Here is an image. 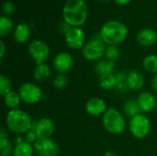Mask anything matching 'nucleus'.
<instances>
[{
	"mask_svg": "<svg viewBox=\"0 0 157 156\" xmlns=\"http://www.w3.org/2000/svg\"><path fill=\"white\" fill-rule=\"evenodd\" d=\"M14 22L13 20L6 16L2 15L0 17V36L6 37L14 31Z\"/></svg>",
	"mask_w": 157,
	"mask_h": 156,
	"instance_id": "obj_22",
	"label": "nucleus"
},
{
	"mask_svg": "<svg viewBox=\"0 0 157 156\" xmlns=\"http://www.w3.org/2000/svg\"><path fill=\"white\" fill-rule=\"evenodd\" d=\"M32 129L35 131L38 139H49L52 138L55 126L52 119L48 117H42L38 120L33 121Z\"/></svg>",
	"mask_w": 157,
	"mask_h": 156,
	"instance_id": "obj_10",
	"label": "nucleus"
},
{
	"mask_svg": "<svg viewBox=\"0 0 157 156\" xmlns=\"http://www.w3.org/2000/svg\"><path fill=\"white\" fill-rule=\"evenodd\" d=\"M123 111L131 119L139 114H142V112H143L138 102H137V99H130V100L126 101L123 106Z\"/></svg>",
	"mask_w": 157,
	"mask_h": 156,
	"instance_id": "obj_21",
	"label": "nucleus"
},
{
	"mask_svg": "<svg viewBox=\"0 0 157 156\" xmlns=\"http://www.w3.org/2000/svg\"><path fill=\"white\" fill-rule=\"evenodd\" d=\"M37 140H38V137H37V134L33 129H31L29 131H28L25 134V141L31 143V144H34Z\"/></svg>",
	"mask_w": 157,
	"mask_h": 156,
	"instance_id": "obj_32",
	"label": "nucleus"
},
{
	"mask_svg": "<svg viewBox=\"0 0 157 156\" xmlns=\"http://www.w3.org/2000/svg\"><path fill=\"white\" fill-rule=\"evenodd\" d=\"M34 151L39 156H56L59 154V145L52 138L38 139L33 144Z\"/></svg>",
	"mask_w": 157,
	"mask_h": 156,
	"instance_id": "obj_11",
	"label": "nucleus"
},
{
	"mask_svg": "<svg viewBox=\"0 0 157 156\" xmlns=\"http://www.w3.org/2000/svg\"><path fill=\"white\" fill-rule=\"evenodd\" d=\"M33 76L35 81L43 83L51 76V67L46 63L37 64L33 72Z\"/></svg>",
	"mask_w": 157,
	"mask_h": 156,
	"instance_id": "obj_19",
	"label": "nucleus"
},
{
	"mask_svg": "<svg viewBox=\"0 0 157 156\" xmlns=\"http://www.w3.org/2000/svg\"><path fill=\"white\" fill-rule=\"evenodd\" d=\"M145 82L144 74L137 69L131 70L127 73V85L131 90H139L141 89Z\"/></svg>",
	"mask_w": 157,
	"mask_h": 156,
	"instance_id": "obj_15",
	"label": "nucleus"
},
{
	"mask_svg": "<svg viewBox=\"0 0 157 156\" xmlns=\"http://www.w3.org/2000/svg\"><path fill=\"white\" fill-rule=\"evenodd\" d=\"M104 128L112 134H121L125 131L126 120L124 116L116 108H110L102 116Z\"/></svg>",
	"mask_w": 157,
	"mask_h": 156,
	"instance_id": "obj_4",
	"label": "nucleus"
},
{
	"mask_svg": "<svg viewBox=\"0 0 157 156\" xmlns=\"http://www.w3.org/2000/svg\"><path fill=\"white\" fill-rule=\"evenodd\" d=\"M71 28H72V27H71L69 24H67L65 21H62V22L59 24V26H58V30H59L62 34L65 35Z\"/></svg>",
	"mask_w": 157,
	"mask_h": 156,
	"instance_id": "obj_33",
	"label": "nucleus"
},
{
	"mask_svg": "<svg viewBox=\"0 0 157 156\" xmlns=\"http://www.w3.org/2000/svg\"><path fill=\"white\" fill-rule=\"evenodd\" d=\"M33 121L29 113L19 108L10 109L6 117V128L16 134H26L32 129Z\"/></svg>",
	"mask_w": 157,
	"mask_h": 156,
	"instance_id": "obj_3",
	"label": "nucleus"
},
{
	"mask_svg": "<svg viewBox=\"0 0 157 156\" xmlns=\"http://www.w3.org/2000/svg\"><path fill=\"white\" fill-rule=\"evenodd\" d=\"M8 135H7V131H6V129L2 128L1 131H0V138H7Z\"/></svg>",
	"mask_w": 157,
	"mask_h": 156,
	"instance_id": "obj_37",
	"label": "nucleus"
},
{
	"mask_svg": "<svg viewBox=\"0 0 157 156\" xmlns=\"http://www.w3.org/2000/svg\"><path fill=\"white\" fill-rule=\"evenodd\" d=\"M113 1L115 2V4H117L119 6H125L132 2V0H113Z\"/></svg>",
	"mask_w": 157,
	"mask_h": 156,
	"instance_id": "obj_36",
	"label": "nucleus"
},
{
	"mask_svg": "<svg viewBox=\"0 0 157 156\" xmlns=\"http://www.w3.org/2000/svg\"><path fill=\"white\" fill-rule=\"evenodd\" d=\"M14 146L7 138H0V154L1 156H10L13 154Z\"/></svg>",
	"mask_w": 157,
	"mask_h": 156,
	"instance_id": "obj_27",
	"label": "nucleus"
},
{
	"mask_svg": "<svg viewBox=\"0 0 157 156\" xmlns=\"http://www.w3.org/2000/svg\"><path fill=\"white\" fill-rule=\"evenodd\" d=\"M88 16V7L85 0H67L63 7V19L71 27L83 26Z\"/></svg>",
	"mask_w": 157,
	"mask_h": 156,
	"instance_id": "obj_1",
	"label": "nucleus"
},
{
	"mask_svg": "<svg viewBox=\"0 0 157 156\" xmlns=\"http://www.w3.org/2000/svg\"><path fill=\"white\" fill-rule=\"evenodd\" d=\"M155 109H156V111H157V101H156V108H155Z\"/></svg>",
	"mask_w": 157,
	"mask_h": 156,
	"instance_id": "obj_40",
	"label": "nucleus"
},
{
	"mask_svg": "<svg viewBox=\"0 0 157 156\" xmlns=\"http://www.w3.org/2000/svg\"><path fill=\"white\" fill-rule=\"evenodd\" d=\"M29 53L36 64L44 63L50 56V47L42 40H34L29 45Z\"/></svg>",
	"mask_w": 157,
	"mask_h": 156,
	"instance_id": "obj_8",
	"label": "nucleus"
},
{
	"mask_svg": "<svg viewBox=\"0 0 157 156\" xmlns=\"http://www.w3.org/2000/svg\"><path fill=\"white\" fill-rule=\"evenodd\" d=\"M4 97V103L5 105L9 108L10 109H15L17 108V107L19 106L20 102L22 101L20 98V96L18 94V92H14L11 91L8 94H6Z\"/></svg>",
	"mask_w": 157,
	"mask_h": 156,
	"instance_id": "obj_24",
	"label": "nucleus"
},
{
	"mask_svg": "<svg viewBox=\"0 0 157 156\" xmlns=\"http://www.w3.org/2000/svg\"><path fill=\"white\" fill-rule=\"evenodd\" d=\"M52 85H53L54 88H56L57 90H63L68 85V78L65 74H58L54 77Z\"/></svg>",
	"mask_w": 157,
	"mask_h": 156,
	"instance_id": "obj_30",
	"label": "nucleus"
},
{
	"mask_svg": "<svg viewBox=\"0 0 157 156\" xmlns=\"http://www.w3.org/2000/svg\"><path fill=\"white\" fill-rule=\"evenodd\" d=\"M120 57V50L117 45H109L106 47L105 58L111 62H116Z\"/></svg>",
	"mask_w": 157,
	"mask_h": 156,
	"instance_id": "obj_28",
	"label": "nucleus"
},
{
	"mask_svg": "<svg viewBox=\"0 0 157 156\" xmlns=\"http://www.w3.org/2000/svg\"><path fill=\"white\" fill-rule=\"evenodd\" d=\"M52 64L58 74H65L73 68L74 58L69 52L61 51L54 56Z\"/></svg>",
	"mask_w": 157,
	"mask_h": 156,
	"instance_id": "obj_12",
	"label": "nucleus"
},
{
	"mask_svg": "<svg viewBox=\"0 0 157 156\" xmlns=\"http://www.w3.org/2000/svg\"><path fill=\"white\" fill-rule=\"evenodd\" d=\"M137 42L144 47H151L157 42V33L152 29H143L136 36Z\"/></svg>",
	"mask_w": 157,
	"mask_h": 156,
	"instance_id": "obj_16",
	"label": "nucleus"
},
{
	"mask_svg": "<svg viewBox=\"0 0 157 156\" xmlns=\"http://www.w3.org/2000/svg\"><path fill=\"white\" fill-rule=\"evenodd\" d=\"M13 34L15 40L17 43H25L30 37V28L25 23H19L16 26Z\"/></svg>",
	"mask_w": 157,
	"mask_h": 156,
	"instance_id": "obj_17",
	"label": "nucleus"
},
{
	"mask_svg": "<svg viewBox=\"0 0 157 156\" xmlns=\"http://www.w3.org/2000/svg\"><path fill=\"white\" fill-rule=\"evenodd\" d=\"M100 2H103V3H108V2H109V1H111V0H99Z\"/></svg>",
	"mask_w": 157,
	"mask_h": 156,
	"instance_id": "obj_39",
	"label": "nucleus"
},
{
	"mask_svg": "<svg viewBox=\"0 0 157 156\" xmlns=\"http://www.w3.org/2000/svg\"><path fill=\"white\" fill-rule=\"evenodd\" d=\"M157 99L154 94L148 91H144L140 93L137 97V102L143 112H150L156 108Z\"/></svg>",
	"mask_w": 157,
	"mask_h": 156,
	"instance_id": "obj_14",
	"label": "nucleus"
},
{
	"mask_svg": "<svg viewBox=\"0 0 157 156\" xmlns=\"http://www.w3.org/2000/svg\"><path fill=\"white\" fill-rule=\"evenodd\" d=\"M35 153L33 144L22 141L18 143H16L13 151L12 156H32Z\"/></svg>",
	"mask_w": 157,
	"mask_h": 156,
	"instance_id": "obj_20",
	"label": "nucleus"
},
{
	"mask_svg": "<svg viewBox=\"0 0 157 156\" xmlns=\"http://www.w3.org/2000/svg\"><path fill=\"white\" fill-rule=\"evenodd\" d=\"M12 91V84L8 77L5 74L0 75V95L5 97L6 94Z\"/></svg>",
	"mask_w": 157,
	"mask_h": 156,
	"instance_id": "obj_29",
	"label": "nucleus"
},
{
	"mask_svg": "<svg viewBox=\"0 0 157 156\" xmlns=\"http://www.w3.org/2000/svg\"><path fill=\"white\" fill-rule=\"evenodd\" d=\"M106 47V44L102 41L99 35H98V37L86 42L82 48V53L84 58L87 61H99L105 56Z\"/></svg>",
	"mask_w": 157,
	"mask_h": 156,
	"instance_id": "obj_5",
	"label": "nucleus"
},
{
	"mask_svg": "<svg viewBox=\"0 0 157 156\" xmlns=\"http://www.w3.org/2000/svg\"><path fill=\"white\" fill-rule=\"evenodd\" d=\"M64 41L68 48L79 50L86 44V34L80 27H72L64 35Z\"/></svg>",
	"mask_w": 157,
	"mask_h": 156,
	"instance_id": "obj_9",
	"label": "nucleus"
},
{
	"mask_svg": "<svg viewBox=\"0 0 157 156\" xmlns=\"http://www.w3.org/2000/svg\"><path fill=\"white\" fill-rule=\"evenodd\" d=\"M5 52H6V44L4 42V40H1L0 41V58L1 59H3Z\"/></svg>",
	"mask_w": 157,
	"mask_h": 156,
	"instance_id": "obj_34",
	"label": "nucleus"
},
{
	"mask_svg": "<svg viewBox=\"0 0 157 156\" xmlns=\"http://www.w3.org/2000/svg\"><path fill=\"white\" fill-rule=\"evenodd\" d=\"M15 11V4L12 1H5L2 4V12L4 16L9 17Z\"/></svg>",
	"mask_w": 157,
	"mask_h": 156,
	"instance_id": "obj_31",
	"label": "nucleus"
},
{
	"mask_svg": "<svg viewBox=\"0 0 157 156\" xmlns=\"http://www.w3.org/2000/svg\"><path fill=\"white\" fill-rule=\"evenodd\" d=\"M152 87L155 92H157V74H155L152 78Z\"/></svg>",
	"mask_w": 157,
	"mask_h": 156,
	"instance_id": "obj_35",
	"label": "nucleus"
},
{
	"mask_svg": "<svg viewBox=\"0 0 157 156\" xmlns=\"http://www.w3.org/2000/svg\"><path fill=\"white\" fill-rule=\"evenodd\" d=\"M143 65L144 69L150 73V74H157V55L155 54H150L147 55L144 61H143Z\"/></svg>",
	"mask_w": 157,
	"mask_h": 156,
	"instance_id": "obj_25",
	"label": "nucleus"
},
{
	"mask_svg": "<svg viewBox=\"0 0 157 156\" xmlns=\"http://www.w3.org/2000/svg\"><path fill=\"white\" fill-rule=\"evenodd\" d=\"M95 71L98 74H99V76L109 74H114L115 63L107 59L99 60L95 64Z\"/></svg>",
	"mask_w": 157,
	"mask_h": 156,
	"instance_id": "obj_18",
	"label": "nucleus"
},
{
	"mask_svg": "<svg viewBox=\"0 0 157 156\" xmlns=\"http://www.w3.org/2000/svg\"><path fill=\"white\" fill-rule=\"evenodd\" d=\"M104 156H119V155H118V154H117L116 152H114V151H108V152H106V154H105V155Z\"/></svg>",
	"mask_w": 157,
	"mask_h": 156,
	"instance_id": "obj_38",
	"label": "nucleus"
},
{
	"mask_svg": "<svg viewBox=\"0 0 157 156\" xmlns=\"http://www.w3.org/2000/svg\"><path fill=\"white\" fill-rule=\"evenodd\" d=\"M18 94L22 102L33 105L38 103L42 98V91L39 86L34 83L26 82L19 86Z\"/></svg>",
	"mask_w": 157,
	"mask_h": 156,
	"instance_id": "obj_7",
	"label": "nucleus"
},
{
	"mask_svg": "<svg viewBox=\"0 0 157 156\" xmlns=\"http://www.w3.org/2000/svg\"><path fill=\"white\" fill-rule=\"evenodd\" d=\"M129 130L133 137L137 139H144L151 131V121L144 114H139L130 120Z\"/></svg>",
	"mask_w": 157,
	"mask_h": 156,
	"instance_id": "obj_6",
	"label": "nucleus"
},
{
	"mask_svg": "<svg viewBox=\"0 0 157 156\" xmlns=\"http://www.w3.org/2000/svg\"><path fill=\"white\" fill-rule=\"evenodd\" d=\"M99 86L104 90L115 89L117 86L116 76L114 74H109L99 76Z\"/></svg>",
	"mask_w": 157,
	"mask_h": 156,
	"instance_id": "obj_23",
	"label": "nucleus"
},
{
	"mask_svg": "<svg viewBox=\"0 0 157 156\" xmlns=\"http://www.w3.org/2000/svg\"><path fill=\"white\" fill-rule=\"evenodd\" d=\"M86 111L91 116H103L108 110L105 100L100 97H92L86 103Z\"/></svg>",
	"mask_w": 157,
	"mask_h": 156,
	"instance_id": "obj_13",
	"label": "nucleus"
},
{
	"mask_svg": "<svg viewBox=\"0 0 157 156\" xmlns=\"http://www.w3.org/2000/svg\"><path fill=\"white\" fill-rule=\"evenodd\" d=\"M98 35L107 46L118 45L126 40L128 28L124 23L112 19L102 25Z\"/></svg>",
	"mask_w": 157,
	"mask_h": 156,
	"instance_id": "obj_2",
	"label": "nucleus"
},
{
	"mask_svg": "<svg viewBox=\"0 0 157 156\" xmlns=\"http://www.w3.org/2000/svg\"><path fill=\"white\" fill-rule=\"evenodd\" d=\"M116 76V81H117V86H116V90L121 93L126 92L129 87L127 85V73L125 72H118L115 74Z\"/></svg>",
	"mask_w": 157,
	"mask_h": 156,
	"instance_id": "obj_26",
	"label": "nucleus"
}]
</instances>
